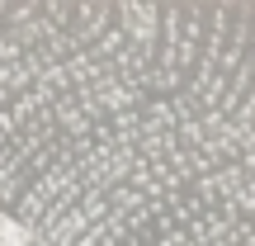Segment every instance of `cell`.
<instances>
[{
  "mask_svg": "<svg viewBox=\"0 0 255 246\" xmlns=\"http://www.w3.org/2000/svg\"><path fill=\"white\" fill-rule=\"evenodd\" d=\"M0 209L52 246H255V5L0 0Z\"/></svg>",
  "mask_w": 255,
  "mask_h": 246,
  "instance_id": "cell-1",
  "label": "cell"
},
{
  "mask_svg": "<svg viewBox=\"0 0 255 246\" xmlns=\"http://www.w3.org/2000/svg\"><path fill=\"white\" fill-rule=\"evenodd\" d=\"M0 246H14V242H9V237H5V232H0Z\"/></svg>",
  "mask_w": 255,
  "mask_h": 246,
  "instance_id": "cell-2",
  "label": "cell"
}]
</instances>
